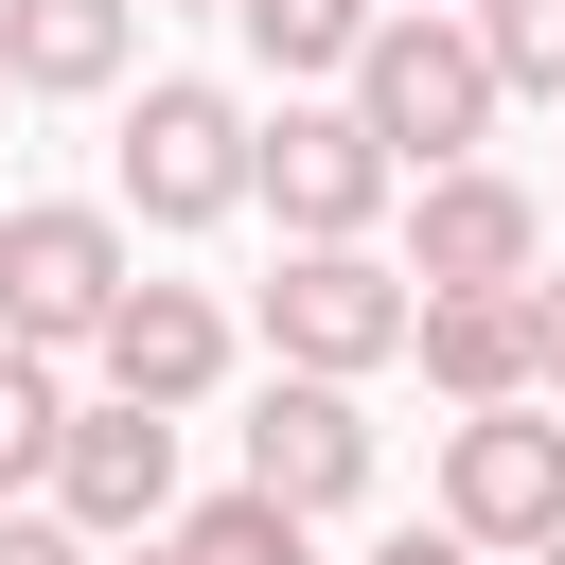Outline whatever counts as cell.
Listing matches in <instances>:
<instances>
[{
  "instance_id": "6da1fadb",
  "label": "cell",
  "mask_w": 565,
  "mask_h": 565,
  "mask_svg": "<svg viewBox=\"0 0 565 565\" xmlns=\"http://www.w3.org/2000/svg\"><path fill=\"white\" fill-rule=\"evenodd\" d=\"M335 106L371 124V159H388V177H459V159L494 141V71H477V35H459V18H371V53L335 71Z\"/></svg>"
},
{
  "instance_id": "7a4b0ae2",
  "label": "cell",
  "mask_w": 565,
  "mask_h": 565,
  "mask_svg": "<svg viewBox=\"0 0 565 565\" xmlns=\"http://www.w3.org/2000/svg\"><path fill=\"white\" fill-rule=\"evenodd\" d=\"M141 282V247H124V212L106 194H35V212H0V353H88L106 335V300Z\"/></svg>"
},
{
  "instance_id": "3957f363",
  "label": "cell",
  "mask_w": 565,
  "mask_h": 565,
  "mask_svg": "<svg viewBox=\"0 0 565 565\" xmlns=\"http://www.w3.org/2000/svg\"><path fill=\"white\" fill-rule=\"evenodd\" d=\"M106 177H124V212H141V230H230V212H247V106H230L212 71H141V106H124Z\"/></svg>"
},
{
  "instance_id": "277c9868",
  "label": "cell",
  "mask_w": 565,
  "mask_h": 565,
  "mask_svg": "<svg viewBox=\"0 0 565 565\" xmlns=\"http://www.w3.org/2000/svg\"><path fill=\"white\" fill-rule=\"evenodd\" d=\"M247 194L282 212V247H371L406 177L371 159V124L335 88H282V106H247Z\"/></svg>"
},
{
  "instance_id": "5b68a950",
  "label": "cell",
  "mask_w": 565,
  "mask_h": 565,
  "mask_svg": "<svg viewBox=\"0 0 565 565\" xmlns=\"http://www.w3.org/2000/svg\"><path fill=\"white\" fill-rule=\"evenodd\" d=\"M424 530H459L477 565H494V547L530 565V547L565 530V406H459V424H441V512H424Z\"/></svg>"
},
{
  "instance_id": "8992f818",
  "label": "cell",
  "mask_w": 565,
  "mask_h": 565,
  "mask_svg": "<svg viewBox=\"0 0 565 565\" xmlns=\"http://www.w3.org/2000/svg\"><path fill=\"white\" fill-rule=\"evenodd\" d=\"M406 212V300H512L530 265H547V212H530V177H494V159H459V177H406L388 194Z\"/></svg>"
},
{
  "instance_id": "52a82bcc",
  "label": "cell",
  "mask_w": 565,
  "mask_h": 565,
  "mask_svg": "<svg viewBox=\"0 0 565 565\" xmlns=\"http://www.w3.org/2000/svg\"><path fill=\"white\" fill-rule=\"evenodd\" d=\"M265 353L318 371V388H371L406 353V265L388 247H282L265 265Z\"/></svg>"
},
{
  "instance_id": "ba28073f",
  "label": "cell",
  "mask_w": 565,
  "mask_h": 565,
  "mask_svg": "<svg viewBox=\"0 0 565 565\" xmlns=\"http://www.w3.org/2000/svg\"><path fill=\"white\" fill-rule=\"evenodd\" d=\"M35 494H53L71 547H141V530H177V424L88 388V406L53 424V477H35Z\"/></svg>"
},
{
  "instance_id": "9c48e42d",
  "label": "cell",
  "mask_w": 565,
  "mask_h": 565,
  "mask_svg": "<svg viewBox=\"0 0 565 565\" xmlns=\"http://www.w3.org/2000/svg\"><path fill=\"white\" fill-rule=\"evenodd\" d=\"M371 459H388V424H371L353 388H318V371H265V388H247V494H265V512L318 530V512L371 494Z\"/></svg>"
},
{
  "instance_id": "30bf717a",
  "label": "cell",
  "mask_w": 565,
  "mask_h": 565,
  "mask_svg": "<svg viewBox=\"0 0 565 565\" xmlns=\"http://www.w3.org/2000/svg\"><path fill=\"white\" fill-rule=\"evenodd\" d=\"M88 371H106V406H212L230 388V300L212 282H124L106 300V335H88Z\"/></svg>"
},
{
  "instance_id": "8fae6325",
  "label": "cell",
  "mask_w": 565,
  "mask_h": 565,
  "mask_svg": "<svg viewBox=\"0 0 565 565\" xmlns=\"http://www.w3.org/2000/svg\"><path fill=\"white\" fill-rule=\"evenodd\" d=\"M141 71V0H0V88L18 106H106Z\"/></svg>"
},
{
  "instance_id": "7c38bea8",
  "label": "cell",
  "mask_w": 565,
  "mask_h": 565,
  "mask_svg": "<svg viewBox=\"0 0 565 565\" xmlns=\"http://www.w3.org/2000/svg\"><path fill=\"white\" fill-rule=\"evenodd\" d=\"M406 353L441 406H530V318L512 300H406Z\"/></svg>"
},
{
  "instance_id": "4fadbf2b",
  "label": "cell",
  "mask_w": 565,
  "mask_h": 565,
  "mask_svg": "<svg viewBox=\"0 0 565 565\" xmlns=\"http://www.w3.org/2000/svg\"><path fill=\"white\" fill-rule=\"evenodd\" d=\"M371 18H388V0H230V35H247L282 88H335V71L371 53Z\"/></svg>"
},
{
  "instance_id": "5bb4252c",
  "label": "cell",
  "mask_w": 565,
  "mask_h": 565,
  "mask_svg": "<svg viewBox=\"0 0 565 565\" xmlns=\"http://www.w3.org/2000/svg\"><path fill=\"white\" fill-rule=\"evenodd\" d=\"M459 35L494 71V106H565V0H459Z\"/></svg>"
},
{
  "instance_id": "9a60e30c",
  "label": "cell",
  "mask_w": 565,
  "mask_h": 565,
  "mask_svg": "<svg viewBox=\"0 0 565 565\" xmlns=\"http://www.w3.org/2000/svg\"><path fill=\"white\" fill-rule=\"evenodd\" d=\"M159 547H177V565H300V547H318V530H300V512H265V494H247V477H230V494H194V512H177V530H159Z\"/></svg>"
},
{
  "instance_id": "2e32d148",
  "label": "cell",
  "mask_w": 565,
  "mask_h": 565,
  "mask_svg": "<svg viewBox=\"0 0 565 565\" xmlns=\"http://www.w3.org/2000/svg\"><path fill=\"white\" fill-rule=\"evenodd\" d=\"M53 424H71V371L53 353H0V512L53 477Z\"/></svg>"
},
{
  "instance_id": "e0dca14e",
  "label": "cell",
  "mask_w": 565,
  "mask_h": 565,
  "mask_svg": "<svg viewBox=\"0 0 565 565\" xmlns=\"http://www.w3.org/2000/svg\"><path fill=\"white\" fill-rule=\"evenodd\" d=\"M512 318H530V406H565V265H530Z\"/></svg>"
},
{
  "instance_id": "ac0fdd59",
  "label": "cell",
  "mask_w": 565,
  "mask_h": 565,
  "mask_svg": "<svg viewBox=\"0 0 565 565\" xmlns=\"http://www.w3.org/2000/svg\"><path fill=\"white\" fill-rule=\"evenodd\" d=\"M0 565H106V547H71L53 512H0Z\"/></svg>"
},
{
  "instance_id": "d6986e66",
  "label": "cell",
  "mask_w": 565,
  "mask_h": 565,
  "mask_svg": "<svg viewBox=\"0 0 565 565\" xmlns=\"http://www.w3.org/2000/svg\"><path fill=\"white\" fill-rule=\"evenodd\" d=\"M371 565H477V547H459V530H388Z\"/></svg>"
},
{
  "instance_id": "ffe728a7",
  "label": "cell",
  "mask_w": 565,
  "mask_h": 565,
  "mask_svg": "<svg viewBox=\"0 0 565 565\" xmlns=\"http://www.w3.org/2000/svg\"><path fill=\"white\" fill-rule=\"evenodd\" d=\"M106 565H177V547H159V530H141V547H106Z\"/></svg>"
},
{
  "instance_id": "44dd1931",
  "label": "cell",
  "mask_w": 565,
  "mask_h": 565,
  "mask_svg": "<svg viewBox=\"0 0 565 565\" xmlns=\"http://www.w3.org/2000/svg\"><path fill=\"white\" fill-rule=\"evenodd\" d=\"M141 18H159V0H141ZM177 18H230V0H177Z\"/></svg>"
},
{
  "instance_id": "7402d4cb",
  "label": "cell",
  "mask_w": 565,
  "mask_h": 565,
  "mask_svg": "<svg viewBox=\"0 0 565 565\" xmlns=\"http://www.w3.org/2000/svg\"><path fill=\"white\" fill-rule=\"evenodd\" d=\"M388 18H459V0H388Z\"/></svg>"
},
{
  "instance_id": "603a6c76",
  "label": "cell",
  "mask_w": 565,
  "mask_h": 565,
  "mask_svg": "<svg viewBox=\"0 0 565 565\" xmlns=\"http://www.w3.org/2000/svg\"><path fill=\"white\" fill-rule=\"evenodd\" d=\"M530 565H565V530H547V547H530Z\"/></svg>"
},
{
  "instance_id": "cb8c5ba5",
  "label": "cell",
  "mask_w": 565,
  "mask_h": 565,
  "mask_svg": "<svg viewBox=\"0 0 565 565\" xmlns=\"http://www.w3.org/2000/svg\"><path fill=\"white\" fill-rule=\"evenodd\" d=\"M0 106H18V88H0Z\"/></svg>"
}]
</instances>
